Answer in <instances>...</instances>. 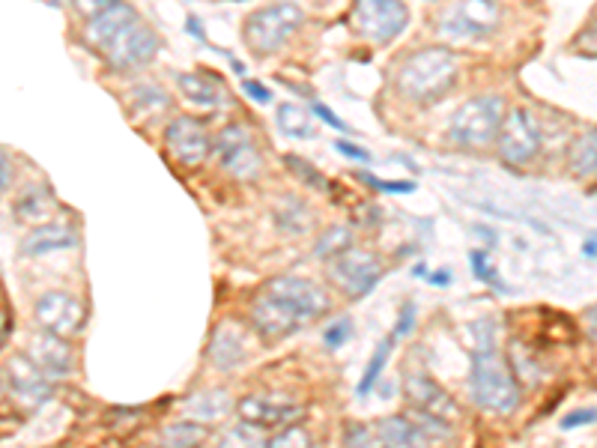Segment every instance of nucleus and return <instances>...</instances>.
Wrapping results in <instances>:
<instances>
[{"mask_svg":"<svg viewBox=\"0 0 597 448\" xmlns=\"http://www.w3.org/2000/svg\"><path fill=\"white\" fill-rule=\"evenodd\" d=\"M326 311L329 296L320 284L299 275H281L254 296L251 326L263 341H284Z\"/></svg>","mask_w":597,"mask_h":448,"instance_id":"nucleus-1","label":"nucleus"},{"mask_svg":"<svg viewBox=\"0 0 597 448\" xmlns=\"http://www.w3.org/2000/svg\"><path fill=\"white\" fill-rule=\"evenodd\" d=\"M475 347L469 356V395L472 401L487 410L508 416L520 407V383L517 374L508 368V362L499 353L496 341V323L493 320H478L472 326Z\"/></svg>","mask_w":597,"mask_h":448,"instance_id":"nucleus-2","label":"nucleus"},{"mask_svg":"<svg viewBox=\"0 0 597 448\" xmlns=\"http://www.w3.org/2000/svg\"><path fill=\"white\" fill-rule=\"evenodd\" d=\"M398 90L418 105H433L451 93L457 81V57L451 48L430 45L412 51L398 69Z\"/></svg>","mask_w":597,"mask_h":448,"instance_id":"nucleus-3","label":"nucleus"},{"mask_svg":"<svg viewBox=\"0 0 597 448\" xmlns=\"http://www.w3.org/2000/svg\"><path fill=\"white\" fill-rule=\"evenodd\" d=\"M302 21H305V12L296 3L263 6V9H257L245 18V27H242L245 45L251 48V54L269 57L290 42V36L302 27Z\"/></svg>","mask_w":597,"mask_h":448,"instance_id":"nucleus-4","label":"nucleus"},{"mask_svg":"<svg viewBox=\"0 0 597 448\" xmlns=\"http://www.w3.org/2000/svg\"><path fill=\"white\" fill-rule=\"evenodd\" d=\"M502 120H505V102L499 96H475L454 111L451 138L460 147L484 150L499 138Z\"/></svg>","mask_w":597,"mask_h":448,"instance_id":"nucleus-5","label":"nucleus"},{"mask_svg":"<svg viewBox=\"0 0 597 448\" xmlns=\"http://www.w3.org/2000/svg\"><path fill=\"white\" fill-rule=\"evenodd\" d=\"M350 24L362 39L374 45H389L406 30L409 9L400 0H356Z\"/></svg>","mask_w":597,"mask_h":448,"instance_id":"nucleus-6","label":"nucleus"},{"mask_svg":"<svg viewBox=\"0 0 597 448\" xmlns=\"http://www.w3.org/2000/svg\"><path fill=\"white\" fill-rule=\"evenodd\" d=\"M159 33L147 24H141V18L135 24H129L126 30H120L99 54L108 60V66L120 69V72H135L144 69L147 63H153V57L159 54Z\"/></svg>","mask_w":597,"mask_h":448,"instance_id":"nucleus-7","label":"nucleus"},{"mask_svg":"<svg viewBox=\"0 0 597 448\" xmlns=\"http://www.w3.org/2000/svg\"><path fill=\"white\" fill-rule=\"evenodd\" d=\"M502 9L496 0H460L457 9L439 24V33L454 42H478L499 30Z\"/></svg>","mask_w":597,"mask_h":448,"instance_id":"nucleus-8","label":"nucleus"},{"mask_svg":"<svg viewBox=\"0 0 597 448\" xmlns=\"http://www.w3.org/2000/svg\"><path fill=\"white\" fill-rule=\"evenodd\" d=\"M212 153L218 156L221 168L236 180H257L263 171L260 150L254 147L248 129L239 123H230L218 132V138L212 141Z\"/></svg>","mask_w":597,"mask_h":448,"instance_id":"nucleus-9","label":"nucleus"},{"mask_svg":"<svg viewBox=\"0 0 597 448\" xmlns=\"http://www.w3.org/2000/svg\"><path fill=\"white\" fill-rule=\"evenodd\" d=\"M329 278L350 299H362V296H368L380 284V278H383V260L374 251L350 248L341 257L329 260Z\"/></svg>","mask_w":597,"mask_h":448,"instance_id":"nucleus-10","label":"nucleus"},{"mask_svg":"<svg viewBox=\"0 0 597 448\" xmlns=\"http://www.w3.org/2000/svg\"><path fill=\"white\" fill-rule=\"evenodd\" d=\"M499 156L505 165H514V168H523L529 165L538 150H541V129L538 123L532 120L529 111L523 108H514L511 114H505L502 120V129H499Z\"/></svg>","mask_w":597,"mask_h":448,"instance_id":"nucleus-11","label":"nucleus"},{"mask_svg":"<svg viewBox=\"0 0 597 448\" xmlns=\"http://www.w3.org/2000/svg\"><path fill=\"white\" fill-rule=\"evenodd\" d=\"M3 389H6V395L15 404H21L27 410L39 407L51 395L48 377L42 374V368L27 353H15L12 359H6V365H3Z\"/></svg>","mask_w":597,"mask_h":448,"instance_id":"nucleus-12","label":"nucleus"},{"mask_svg":"<svg viewBox=\"0 0 597 448\" xmlns=\"http://www.w3.org/2000/svg\"><path fill=\"white\" fill-rule=\"evenodd\" d=\"M165 147L171 153L174 162H180L183 168H198L209 159L212 153V138L198 117H174L165 129Z\"/></svg>","mask_w":597,"mask_h":448,"instance_id":"nucleus-13","label":"nucleus"},{"mask_svg":"<svg viewBox=\"0 0 597 448\" xmlns=\"http://www.w3.org/2000/svg\"><path fill=\"white\" fill-rule=\"evenodd\" d=\"M33 314L45 332L60 335V338H69V335L81 332V326H84V305L72 293H63V290L42 293Z\"/></svg>","mask_w":597,"mask_h":448,"instance_id":"nucleus-14","label":"nucleus"},{"mask_svg":"<svg viewBox=\"0 0 597 448\" xmlns=\"http://www.w3.org/2000/svg\"><path fill=\"white\" fill-rule=\"evenodd\" d=\"M206 359L215 371H236L248 359V332L236 320H221L209 335Z\"/></svg>","mask_w":597,"mask_h":448,"instance_id":"nucleus-15","label":"nucleus"},{"mask_svg":"<svg viewBox=\"0 0 597 448\" xmlns=\"http://www.w3.org/2000/svg\"><path fill=\"white\" fill-rule=\"evenodd\" d=\"M406 398H409L412 410H418L424 416H433L439 422H448V425L460 413L457 404H454V398L436 380H430L427 374H409L406 377Z\"/></svg>","mask_w":597,"mask_h":448,"instance_id":"nucleus-16","label":"nucleus"},{"mask_svg":"<svg viewBox=\"0 0 597 448\" xmlns=\"http://www.w3.org/2000/svg\"><path fill=\"white\" fill-rule=\"evenodd\" d=\"M236 413L245 425H254V428H290L302 416V407L275 401L266 395H248L236 404Z\"/></svg>","mask_w":597,"mask_h":448,"instance_id":"nucleus-17","label":"nucleus"},{"mask_svg":"<svg viewBox=\"0 0 597 448\" xmlns=\"http://www.w3.org/2000/svg\"><path fill=\"white\" fill-rule=\"evenodd\" d=\"M27 356L42 368V374L48 377V380H57V377H69V371H72V362H75V356H72V347L66 344V338H60V335H51V332H39V335H33V341H30V350H27Z\"/></svg>","mask_w":597,"mask_h":448,"instance_id":"nucleus-18","label":"nucleus"},{"mask_svg":"<svg viewBox=\"0 0 597 448\" xmlns=\"http://www.w3.org/2000/svg\"><path fill=\"white\" fill-rule=\"evenodd\" d=\"M78 245V230L72 224H39L33 227L24 239H21V254L27 257H42L51 251H63V248H75Z\"/></svg>","mask_w":597,"mask_h":448,"instance_id":"nucleus-19","label":"nucleus"},{"mask_svg":"<svg viewBox=\"0 0 597 448\" xmlns=\"http://www.w3.org/2000/svg\"><path fill=\"white\" fill-rule=\"evenodd\" d=\"M138 21V12L129 6V3H114V6H108L105 12H99L96 18H90L87 21V42L96 48V51H102L120 30H126L129 24H135Z\"/></svg>","mask_w":597,"mask_h":448,"instance_id":"nucleus-20","label":"nucleus"},{"mask_svg":"<svg viewBox=\"0 0 597 448\" xmlns=\"http://www.w3.org/2000/svg\"><path fill=\"white\" fill-rule=\"evenodd\" d=\"M177 87L180 93L206 111H218V108H227L230 105V96L224 93V87L212 78V75H203V72H180L177 75Z\"/></svg>","mask_w":597,"mask_h":448,"instance_id":"nucleus-21","label":"nucleus"},{"mask_svg":"<svg viewBox=\"0 0 597 448\" xmlns=\"http://www.w3.org/2000/svg\"><path fill=\"white\" fill-rule=\"evenodd\" d=\"M183 410L192 422L212 425V422H221L233 410V401L224 389H200V392L186 398Z\"/></svg>","mask_w":597,"mask_h":448,"instance_id":"nucleus-22","label":"nucleus"},{"mask_svg":"<svg viewBox=\"0 0 597 448\" xmlns=\"http://www.w3.org/2000/svg\"><path fill=\"white\" fill-rule=\"evenodd\" d=\"M377 440L383 448H427V434L409 416H386L377 425Z\"/></svg>","mask_w":597,"mask_h":448,"instance_id":"nucleus-23","label":"nucleus"},{"mask_svg":"<svg viewBox=\"0 0 597 448\" xmlns=\"http://www.w3.org/2000/svg\"><path fill=\"white\" fill-rule=\"evenodd\" d=\"M209 440V428L183 419V422H171L159 431V448H200Z\"/></svg>","mask_w":597,"mask_h":448,"instance_id":"nucleus-24","label":"nucleus"},{"mask_svg":"<svg viewBox=\"0 0 597 448\" xmlns=\"http://www.w3.org/2000/svg\"><path fill=\"white\" fill-rule=\"evenodd\" d=\"M275 120H278V129H281L287 138L308 141V138H314V135H317V132H314V123H311V114H308L305 108L293 105V102H284V105H278V111H275Z\"/></svg>","mask_w":597,"mask_h":448,"instance_id":"nucleus-25","label":"nucleus"},{"mask_svg":"<svg viewBox=\"0 0 597 448\" xmlns=\"http://www.w3.org/2000/svg\"><path fill=\"white\" fill-rule=\"evenodd\" d=\"M51 213H54V198H51V192H48L45 186H42V189H30V192L15 204V216L27 224L45 222Z\"/></svg>","mask_w":597,"mask_h":448,"instance_id":"nucleus-26","label":"nucleus"},{"mask_svg":"<svg viewBox=\"0 0 597 448\" xmlns=\"http://www.w3.org/2000/svg\"><path fill=\"white\" fill-rule=\"evenodd\" d=\"M571 171L577 177H595L597 174V129H589L577 138L571 147Z\"/></svg>","mask_w":597,"mask_h":448,"instance_id":"nucleus-27","label":"nucleus"},{"mask_svg":"<svg viewBox=\"0 0 597 448\" xmlns=\"http://www.w3.org/2000/svg\"><path fill=\"white\" fill-rule=\"evenodd\" d=\"M350 248H353V230H350L347 224H332V227L317 239L314 254H317L320 260H335V257H341L344 251H350Z\"/></svg>","mask_w":597,"mask_h":448,"instance_id":"nucleus-28","label":"nucleus"},{"mask_svg":"<svg viewBox=\"0 0 597 448\" xmlns=\"http://www.w3.org/2000/svg\"><path fill=\"white\" fill-rule=\"evenodd\" d=\"M392 344H395V335H389L386 341H380V347L374 350V356H371V362H368V368H365V374H362V380H359V389H356L359 398H368V395L374 392V386H377V380H380V374H383V368H386V362H389Z\"/></svg>","mask_w":597,"mask_h":448,"instance_id":"nucleus-29","label":"nucleus"},{"mask_svg":"<svg viewBox=\"0 0 597 448\" xmlns=\"http://www.w3.org/2000/svg\"><path fill=\"white\" fill-rule=\"evenodd\" d=\"M275 222L281 224L284 230L305 233V230L311 227V222H314V216H311V210H308L305 204H299L296 198H284L281 210L275 213Z\"/></svg>","mask_w":597,"mask_h":448,"instance_id":"nucleus-30","label":"nucleus"},{"mask_svg":"<svg viewBox=\"0 0 597 448\" xmlns=\"http://www.w3.org/2000/svg\"><path fill=\"white\" fill-rule=\"evenodd\" d=\"M218 448H266V440L260 434V428L254 425H236V428H227L218 440Z\"/></svg>","mask_w":597,"mask_h":448,"instance_id":"nucleus-31","label":"nucleus"},{"mask_svg":"<svg viewBox=\"0 0 597 448\" xmlns=\"http://www.w3.org/2000/svg\"><path fill=\"white\" fill-rule=\"evenodd\" d=\"M266 448H314V443L305 428L290 425V428H281L272 440H266Z\"/></svg>","mask_w":597,"mask_h":448,"instance_id":"nucleus-32","label":"nucleus"},{"mask_svg":"<svg viewBox=\"0 0 597 448\" xmlns=\"http://www.w3.org/2000/svg\"><path fill=\"white\" fill-rule=\"evenodd\" d=\"M469 263H472V269H475V278H478V281L493 284V287H499V290H502V281H499V275H496V266L490 263V251H481V248L469 251Z\"/></svg>","mask_w":597,"mask_h":448,"instance_id":"nucleus-33","label":"nucleus"},{"mask_svg":"<svg viewBox=\"0 0 597 448\" xmlns=\"http://www.w3.org/2000/svg\"><path fill=\"white\" fill-rule=\"evenodd\" d=\"M350 335H353V320H350V317H338V320H332V323L323 329V344H326L329 350H341V347L350 341Z\"/></svg>","mask_w":597,"mask_h":448,"instance_id":"nucleus-34","label":"nucleus"},{"mask_svg":"<svg viewBox=\"0 0 597 448\" xmlns=\"http://www.w3.org/2000/svg\"><path fill=\"white\" fill-rule=\"evenodd\" d=\"M344 448H380V440L365 425H350L344 431Z\"/></svg>","mask_w":597,"mask_h":448,"instance_id":"nucleus-35","label":"nucleus"},{"mask_svg":"<svg viewBox=\"0 0 597 448\" xmlns=\"http://www.w3.org/2000/svg\"><path fill=\"white\" fill-rule=\"evenodd\" d=\"M287 165L296 171V174H302V180L308 183V186H314V189H326V183L320 180V174H317V168H311L305 159H296V156H287Z\"/></svg>","mask_w":597,"mask_h":448,"instance_id":"nucleus-36","label":"nucleus"},{"mask_svg":"<svg viewBox=\"0 0 597 448\" xmlns=\"http://www.w3.org/2000/svg\"><path fill=\"white\" fill-rule=\"evenodd\" d=\"M114 3H120V0H72V6H75V12L81 15V18H96L99 12H105L108 6H114Z\"/></svg>","mask_w":597,"mask_h":448,"instance_id":"nucleus-37","label":"nucleus"},{"mask_svg":"<svg viewBox=\"0 0 597 448\" xmlns=\"http://www.w3.org/2000/svg\"><path fill=\"white\" fill-rule=\"evenodd\" d=\"M311 111H314V114H317V117H320L326 126H332L335 132H347V135L353 132V129H350V126H347V123H344V120H341V117H338V114L329 108V105H323V102H314V108H311Z\"/></svg>","mask_w":597,"mask_h":448,"instance_id":"nucleus-38","label":"nucleus"},{"mask_svg":"<svg viewBox=\"0 0 597 448\" xmlns=\"http://www.w3.org/2000/svg\"><path fill=\"white\" fill-rule=\"evenodd\" d=\"M242 90H245V96H248L251 102H257V105H269V102H272V90L263 87L260 81H254V78H245V81H242Z\"/></svg>","mask_w":597,"mask_h":448,"instance_id":"nucleus-39","label":"nucleus"},{"mask_svg":"<svg viewBox=\"0 0 597 448\" xmlns=\"http://www.w3.org/2000/svg\"><path fill=\"white\" fill-rule=\"evenodd\" d=\"M335 150H338L341 156L353 159V162H362V165H371V162H374V156H371L368 150H362V147H356V144H350V141H335Z\"/></svg>","mask_w":597,"mask_h":448,"instance_id":"nucleus-40","label":"nucleus"},{"mask_svg":"<svg viewBox=\"0 0 597 448\" xmlns=\"http://www.w3.org/2000/svg\"><path fill=\"white\" fill-rule=\"evenodd\" d=\"M368 186L380 189V192H389V195H409L415 186L412 183H389V180H377V177H362Z\"/></svg>","mask_w":597,"mask_h":448,"instance_id":"nucleus-41","label":"nucleus"},{"mask_svg":"<svg viewBox=\"0 0 597 448\" xmlns=\"http://www.w3.org/2000/svg\"><path fill=\"white\" fill-rule=\"evenodd\" d=\"M574 48L589 54V57H597V24H592L589 30H583L577 39H574Z\"/></svg>","mask_w":597,"mask_h":448,"instance_id":"nucleus-42","label":"nucleus"},{"mask_svg":"<svg viewBox=\"0 0 597 448\" xmlns=\"http://www.w3.org/2000/svg\"><path fill=\"white\" fill-rule=\"evenodd\" d=\"M415 314H418V308L412 305V302H406L403 308H400V323H398V329L392 332L395 335V341H398L400 335H406V332H412V326H415Z\"/></svg>","mask_w":597,"mask_h":448,"instance_id":"nucleus-43","label":"nucleus"},{"mask_svg":"<svg viewBox=\"0 0 597 448\" xmlns=\"http://www.w3.org/2000/svg\"><path fill=\"white\" fill-rule=\"evenodd\" d=\"M592 422H597V410H577V413H571V416L562 419V428H565V431H574V428L592 425Z\"/></svg>","mask_w":597,"mask_h":448,"instance_id":"nucleus-44","label":"nucleus"},{"mask_svg":"<svg viewBox=\"0 0 597 448\" xmlns=\"http://www.w3.org/2000/svg\"><path fill=\"white\" fill-rule=\"evenodd\" d=\"M9 183H12V162H9V156L0 150V195L9 189Z\"/></svg>","mask_w":597,"mask_h":448,"instance_id":"nucleus-45","label":"nucleus"},{"mask_svg":"<svg viewBox=\"0 0 597 448\" xmlns=\"http://www.w3.org/2000/svg\"><path fill=\"white\" fill-rule=\"evenodd\" d=\"M583 326H586V335L592 338V344H597V305H592V308L583 314Z\"/></svg>","mask_w":597,"mask_h":448,"instance_id":"nucleus-46","label":"nucleus"},{"mask_svg":"<svg viewBox=\"0 0 597 448\" xmlns=\"http://www.w3.org/2000/svg\"><path fill=\"white\" fill-rule=\"evenodd\" d=\"M9 329H12V320H9V311L0 305V344L9 338Z\"/></svg>","mask_w":597,"mask_h":448,"instance_id":"nucleus-47","label":"nucleus"},{"mask_svg":"<svg viewBox=\"0 0 597 448\" xmlns=\"http://www.w3.org/2000/svg\"><path fill=\"white\" fill-rule=\"evenodd\" d=\"M583 251H586L589 257H597V242H589V245H586Z\"/></svg>","mask_w":597,"mask_h":448,"instance_id":"nucleus-48","label":"nucleus"},{"mask_svg":"<svg viewBox=\"0 0 597 448\" xmlns=\"http://www.w3.org/2000/svg\"><path fill=\"white\" fill-rule=\"evenodd\" d=\"M42 3H48V6H54V9H60V6H63L66 0H42Z\"/></svg>","mask_w":597,"mask_h":448,"instance_id":"nucleus-49","label":"nucleus"},{"mask_svg":"<svg viewBox=\"0 0 597 448\" xmlns=\"http://www.w3.org/2000/svg\"><path fill=\"white\" fill-rule=\"evenodd\" d=\"M380 448H383V446H380Z\"/></svg>","mask_w":597,"mask_h":448,"instance_id":"nucleus-50","label":"nucleus"}]
</instances>
